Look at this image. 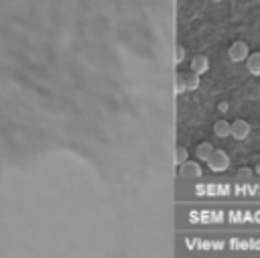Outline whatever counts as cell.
<instances>
[{
    "label": "cell",
    "instance_id": "cell-1",
    "mask_svg": "<svg viewBox=\"0 0 260 258\" xmlns=\"http://www.w3.org/2000/svg\"><path fill=\"white\" fill-rule=\"evenodd\" d=\"M207 165H209V169H211L213 173H221V171H225V169L230 167V156H228V152H225V150L215 148V150H213V154L209 156Z\"/></svg>",
    "mask_w": 260,
    "mask_h": 258
},
{
    "label": "cell",
    "instance_id": "cell-5",
    "mask_svg": "<svg viewBox=\"0 0 260 258\" xmlns=\"http://www.w3.org/2000/svg\"><path fill=\"white\" fill-rule=\"evenodd\" d=\"M209 69V59L205 55H195L191 59V71L197 73V75H203L205 71Z\"/></svg>",
    "mask_w": 260,
    "mask_h": 258
},
{
    "label": "cell",
    "instance_id": "cell-9",
    "mask_svg": "<svg viewBox=\"0 0 260 258\" xmlns=\"http://www.w3.org/2000/svg\"><path fill=\"white\" fill-rule=\"evenodd\" d=\"M199 77L201 75H197V73H183V81H185V89L187 91H195L197 87H199Z\"/></svg>",
    "mask_w": 260,
    "mask_h": 258
},
{
    "label": "cell",
    "instance_id": "cell-8",
    "mask_svg": "<svg viewBox=\"0 0 260 258\" xmlns=\"http://www.w3.org/2000/svg\"><path fill=\"white\" fill-rule=\"evenodd\" d=\"M213 150H215V148H213V144H211V142H201V144L195 148V154H197V158H199V160L207 163V160H209V156L213 154Z\"/></svg>",
    "mask_w": 260,
    "mask_h": 258
},
{
    "label": "cell",
    "instance_id": "cell-12",
    "mask_svg": "<svg viewBox=\"0 0 260 258\" xmlns=\"http://www.w3.org/2000/svg\"><path fill=\"white\" fill-rule=\"evenodd\" d=\"M177 81H179V83H177V91H185V81H183V73H179V75H177Z\"/></svg>",
    "mask_w": 260,
    "mask_h": 258
},
{
    "label": "cell",
    "instance_id": "cell-7",
    "mask_svg": "<svg viewBox=\"0 0 260 258\" xmlns=\"http://www.w3.org/2000/svg\"><path fill=\"white\" fill-rule=\"evenodd\" d=\"M246 67L252 75H260V51H254L246 59Z\"/></svg>",
    "mask_w": 260,
    "mask_h": 258
},
{
    "label": "cell",
    "instance_id": "cell-3",
    "mask_svg": "<svg viewBox=\"0 0 260 258\" xmlns=\"http://www.w3.org/2000/svg\"><path fill=\"white\" fill-rule=\"evenodd\" d=\"M201 167H199V163H193V160H185L183 165H179V175L181 177H187V179H199L201 177Z\"/></svg>",
    "mask_w": 260,
    "mask_h": 258
},
{
    "label": "cell",
    "instance_id": "cell-6",
    "mask_svg": "<svg viewBox=\"0 0 260 258\" xmlns=\"http://www.w3.org/2000/svg\"><path fill=\"white\" fill-rule=\"evenodd\" d=\"M213 134L217 138H225V136H232V124L228 120H217L213 124Z\"/></svg>",
    "mask_w": 260,
    "mask_h": 258
},
{
    "label": "cell",
    "instance_id": "cell-11",
    "mask_svg": "<svg viewBox=\"0 0 260 258\" xmlns=\"http://www.w3.org/2000/svg\"><path fill=\"white\" fill-rule=\"evenodd\" d=\"M250 177H252V169L242 167V169L238 171V179H250Z\"/></svg>",
    "mask_w": 260,
    "mask_h": 258
},
{
    "label": "cell",
    "instance_id": "cell-16",
    "mask_svg": "<svg viewBox=\"0 0 260 258\" xmlns=\"http://www.w3.org/2000/svg\"><path fill=\"white\" fill-rule=\"evenodd\" d=\"M211 2H221V0H211Z\"/></svg>",
    "mask_w": 260,
    "mask_h": 258
},
{
    "label": "cell",
    "instance_id": "cell-10",
    "mask_svg": "<svg viewBox=\"0 0 260 258\" xmlns=\"http://www.w3.org/2000/svg\"><path fill=\"white\" fill-rule=\"evenodd\" d=\"M189 158V152L185 146H177V165H183Z\"/></svg>",
    "mask_w": 260,
    "mask_h": 258
},
{
    "label": "cell",
    "instance_id": "cell-15",
    "mask_svg": "<svg viewBox=\"0 0 260 258\" xmlns=\"http://www.w3.org/2000/svg\"><path fill=\"white\" fill-rule=\"evenodd\" d=\"M256 173H258V175H260V163H258V165H256Z\"/></svg>",
    "mask_w": 260,
    "mask_h": 258
},
{
    "label": "cell",
    "instance_id": "cell-13",
    "mask_svg": "<svg viewBox=\"0 0 260 258\" xmlns=\"http://www.w3.org/2000/svg\"><path fill=\"white\" fill-rule=\"evenodd\" d=\"M183 57H185V47L179 45V47H177V61H183Z\"/></svg>",
    "mask_w": 260,
    "mask_h": 258
},
{
    "label": "cell",
    "instance_id": "cell-14",
    "mask_svg": "<svg viewBox=\"0 0 260 258\" xmlns=\"http://www.w3.org/2000/svg\"><path fill=\"white\" fill-rule=\"evenodd\" d=\"M228 108H230V104H228V102H219V104H217V110H219V112H225Z\"/></svg>",
    "mask_w": 260,
    "mask_h": 258
},
{
    "label": "cell",
    "instance_id": "cell-2",
    "mask_svg": "<svg viewBox=\"0 0 260 258\" xmlns=\"http://www.w3.org/2000/svg\"><path fill=\"white\" fill-rule=\"evenodd\" d=\"M228 55H230V59H232L234 63H240V61H246V59H248L250 49H248V45H246L244 41H234V43L230 45V49H228Z\"/></svg>",
    "mask_w": 260,
    "mask_h": 258
},
{
    "label": "cell",
    "instance_id": "cell-4",
    "mask_svg": "<svg viewBox=\"0 0 260 258\" xmlns=\"http://www.w3.org/2000/svg\"><path fill=\"white\" fill-rule=\"evenodd\" d=\"M250 124L246 122V120H242V118H238V120H234L232 122V136L236 138V140H244V138H248L250 136Z\"/></svg>",
    "mask_w": 260,
    "mask_h": 258
}]
</instances>
